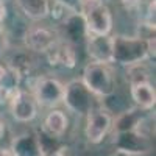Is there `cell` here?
I'll list each match as a JSON object with an SVG mask.
<instances>
[{
    "label": "cell",
    "mask_w": 156,
    "mask_h": 156,
    "mask_svg": "<svg viewBox=\"0 0 156 156\" xmlns=\"http://www.w3.org/2000/svg\"><path fill=\"white\" fill-rule=\"evenodd\" d=\"M6 100V94H5V90H3V87L0 86V105Z\"/></svg>",
    "instance_id": "24"
},
{
    "label": "cell",
    "mask_w": 156,
    "mask_h": 156,
    "mask_svg": "<svg viewBox=\"0 0 156 156\" xmlns=\"http://www.w3.org/2000/svg\"><path fill=\"white\" fill-rule=\"evenodd\" d=\"M154 0H150L148 2V8H147V16L144 19V25H147V27L154 31Z\"/></svg>",
    "instance_id": "19"
},
{
    "label": "cell",
    "mask_w": 156,
    "mask_h": 156,
    "mask_svg": "<svg viewBox=\"0 0 156 156\" xmlns=\"http://www.w3.org/2000/svg\"><path fill=\"white\" fill-rule=\"evenodd\" d=\"M3 134H5V123H3V122H0V140H2Z\"/></svg>",
    "instance_id": "25"
},
{
    "label": "cell",
    "mask_w": 156,
    "mask_h": 156,
    "mask_svg": "<svg viewBox=\"0 0 156 156\" xmlns=\"http://www.w3.org/2000/svg\"><path fill=\"white\" fill-rule=\"evenodd\" d=\"M67 126H69L67 115L64 114L61 109H51L45 115V119H44L42 133L47 137L58 139V137H61L64 133L67 131Z\"/></svg>",
    "instance_id": "12"
},
{
    "label": "cell",
    "mask_w": 156,
    "mask_h": 156,
    "mask_svg": "<svg viewBox=\"0 0 156 156\" xmlns=\"http://www.w3.org/2000/svg\"><path fill=\"white\" fill-rule=\"evenodd\" d=\"M126 76H128V80H129V84H133V83H140V81H150V78H148L150 73H148L147 67L144 66V62L128 66Z\"/></svg>",
    "instance_id": "17"
},
{
    "label": "cell",
    "mask_w": 156,
    "mask_h": 156,
    "mask_svg": "<svg viewBox=\"0 0 156 156\" xmlns=\"http://www.w3.org/2000/svg\"><path fill=\"white\" fill-rule=\"evenodd\" d=\"M92 100L94 95L86 89L81 80H72L64 84V95L62 103L75 114H89L92 111Z\"/></svg>",
    "instance_id": "5"
},
{
    "label": "cell",
    "mask_w": 156,
    "mask_h": 156,
    "mask_svg": "<svg viewBox=\"0 0 156 156\" xmlns=\"http://www.w3.org/2000/svg\"><path fill=\"white\" fill-rule=\"evenodd\" d=\"M11 151L14 156H41V147L39 140L34 136L30 134H22L12 140V148Z\"/></svg>",
    "instance_id": "15"
},
{
    "label": "cell",
    "mask_w": 156,
    "mask_h": 156,
    "mask_svg": "<svg viewBox=\"0 0 156 156\" xmlns=\"http://www.w3.org/2000/svg\"><path fill=\"white\" fill-rule=\"evenodd\" d=\"M16 3L23 14L33 20L45 19L50 14V0H16Z\"/></svg>",
    "instance_id": "14"
},
{
    "label": "cell",
    "mask_w": 156,
    "mask_h": 156,
    "mask_svg": "<svg viewBox=\"0 0 156 156\" xmlns=\"http://www.w3.org/2000/svg\"><path fill=\"white\" fill-rule=\"evenodd\" d=\"M53 3L62 6L66 11H69L72 16H80L81 0H53Z\"/></svg>",
    "instance_id": "18"
},
{
    "label": "cell",
    "mask_w": 156,
    "mask_h": 156,
    "mask_svg": "<svg viewBox=\"0 0 156 156\" xmlns=\"http://www.w3.org/2000/svg\"><path fill=\"white\" fill-rule=\"evenodd\" d=\"M2 2H5V0H2Z\"/></svg>",
    "instance_id": "27"
},
{
    "label": "cell",
    "mask_w": 156,
    "mask_h": 156,
    "mask_svg": "<svg viewBox=\"0 0 156 156\" xmlns=\"http://www.w3.org/2000/svg\"><path fill=\"white\" fill-rule=\"evenodd\" d=\"M64 95V84L53 76H39L34 87H33V97L36 105H41L44 108H56L62 103Z\"/></svg>",
    "instance_id": "4"
},
{
    "label": "cell",
    "mask_w": 156,
    "mask_h": 156,
    "mask_svg": "<svg viewBox=\"0 0 156 156\" xmlns=\"http://www.w3.org/2000/svg\"><path fill=\"white\" fill-rule=\"evenodd\" d=\"M117 150L125 154H134V153H145L148 151L147 137L139 131H125L119 133L117 137Z\"/></svg>",
    "instance_id": "11"
},
{
    "label": "cell",
    "mask_w": 156,
    "mask_h": 156,
    "mask_svg": "<svg viewBox=\"0 0 156 156\" xmlns=\"http://www.w3.org/2000/svg\"><path fill=\"white\" fill-rule=\"evenodd\" d=\"M150 37L122 34L112 36V62L126 67L144 62L147 58H150Z\"/></svg>",
    "instance_id": "1"
},
{
    "label": "cell",
    "mask_w": 156,
    "mask_h": 156,
    "mask_svg": "<svg viewBox=\"0 0 156 156\" xmlns=\"http://www.w3.org/2000/svg\"><path fill=\"white\" fill-rule=\"evenodd\" d=\"M9 100V109H11V115L16 122L20 123H27L31 122L36 114H37V105L34 101L33 94H30L25 89H14L12 92L8 95Z\"/></svg>",
    "instance_id": "6"
},
{
    "label": "cell",
    "mask_w": 156,
    "mask_h": 156,
    "mask_svg": "<svg viewBox=\"0 0 156 156\" xmlns=\"http://www.w3.org/2000/svg\"><path fill=\"white\" fill-rule=\"evenodd\" d=\"M81 83L95 97H109L115 90V78L109 64H86L81 75Z\"/></svg>",
    "instance_id": "3"
},
{
    "label": "cell",
    "mask_w": 156,
    "mask_h": 156,
    "mask_svg": "<svg viewBox=\"0 0 156 156\" xmlns=\"http://www.w3.org/2000/svg\"><path fill=\"white\" fill-rule=\"evenodd\" d=\"M129 92L134 103L140 109H151L156 105V90L150 81H140L129 84Z\"/></svg>",
    "instance_id": "13"
},
{
    "label": "cell",
    "mask_w": 156,
    "mask_h": 156,
    "mask_svg": "<svg viewBox=\"0 0 156 156\" xmlns=\"http://www.w3.org/2000/svg\"><path fill=\"white\" fill-rule=\"evenodd\" d=\"M80 17L86 36H109L112 30V14L103 0H81Z\"/></svg>",
    "instance_id": "2"
},
{
    "label": "cell",
    "mask_w": 156,
    "mask_h": 156,
    "mask_svg": "<svg viewBox=\"0 0 156 156\" xmlns=\"http://www.w3.org/2000/svg\"><path fill=\"white\" fill-rule=\"evenodd\" d=\"M48 62L51 66H62V67H75L76 64V51L75 47L69 41H59L45 53Z\"/></svg>",
    "instance_id": "10"
},
{
    "label": "cell",
    "mask_w": 156,
    "mask_h": 156,
    "mask_svg": "<svg viewBox=\"0 0 156 156\" xmlns=\"http://www.w3.org/2000/svg\"><path fill=\"white\" fill-rule=\"evenodd\" d=\"M44 156H64V153L61 150H55V151H50V153H47Z\"/></svg>",
    "instance_id": "23"
},
{
    "label": "cell",
    "mask_w": 156,
    "mask_h": 156,
    "mask_svg": "<svg viewBox=\"0 0 156 156\" xmlns=\"http://www.w3.org/2000/svg\"><path fill=\"white\" fill-rule=\"evenodd\" d=\"M139 3H140V0H122V5H123L125 8H128V9L137 6Z\"/></svg>",
    "instance_id": "21"
},
{
    "label": "cell",
    "mask_w": 156,
    "mask_h": 156,
    "mask_svg": "<svg viewBox=\"0 0 156 156\" xmlns=\"http://www.w3.org/2000/svg\"><path fill=\"white\" fill-rule=\"evenodd\" d=\"M6 47H8V34H6L5 20H0V58L3 56Z\"/></svg>",
    "instance_id": "20"
},
{
    "label": "cell",
    "mask_w": 156,
    "mask_h": 156,
    "mask_svg": "<svg viewBox=\"0 0 156 156\" xmlns=\"http://www.w3.org/2000/svg\"><path fill=\"white\" fill-rule=\"evenodd\" d=\"M23 41H25V47L28 50L37 51V53H47L59 41V34L50 27L33 25L25 31Z\"/></svg>",
    "instance_id": "8"
},
{
    "label": "cell",
    "mask_w": 156,
    "mask_h": 156,
    "mask_svg": "<svg viewBox=\"0 0 156 156\" xmlns=\"http://www.w3.org/2000/svg\"><path fill=\"white\" fill-rule=\"evenodd\" d=\"M117 156H129V154H125V153H120V151H117Z\"/></svg>",
    "instance_id": "26"
},
{
    "label": "cell",
    "mask_w": 156,
    "mask_h": 156,
    "mask_svg": "<svg viewBox=\"0 0 156 156\" xmlns=\"http://www.w3.org/2000/svg\"><path fill=\"white\" fill-rule=\"evenodd\" d=\"M86 50L92 62H112V36H86Z\"/></svg>",
    "instance_id": "9"
},
{
    "label": "cell",
    "mask_w": 156,
    "mask_h": 156,
    "mask_svg": "<svg viewBox=\"0 0 156 156\" xmlns=\"http://www.w3.org/2000/svg\"><path fill=\"white\" fill-rule=\"evenodd\" d=\"M112 126V115L106 109H92L86 117L84 134L90 144H100Z\"/></svg>",
    "instance_id": "7"
},
{
    "label": "cell",
    "mask_w": 156,
    "mask_h": 156,
    "mask_svg": "<svg viewBox=\"0 0 156 156\" xmlns=\"http://www.w3.org/2000/svg\"><path fill=\"white\" fill-rule=\"evenodd\" d=\"M0 156H14L11 148H0Z\"/></svg>",
    "instance_id": "22"
},
{
    "label": "cell",
    "mask_w": 156,
    "mask_h": 156,
    "mask_svg": "<svg viewBox=\"0 0 156 156\" xmlns=\"http://www.w3.org/2000/svg\"><path fill=\"white\" fill-rule=\"evenodd\" d=\"M31 67H33V62H31V58L28 53H16L12 55L9 59H8V70L14 72L20 80L28 75L31 72Z\"/></svg>",
    "instance_id": "16"
}]
</instances>
